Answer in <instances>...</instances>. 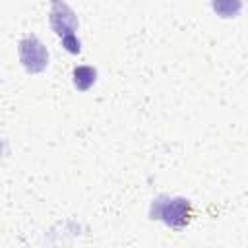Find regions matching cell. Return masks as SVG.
<instances>
[{
  "mask_svg": "<svg viewBox=\"0 0 248 248\" xmlns=\"http://www.w3.org/2000/svg\"><path fill=\"white\" fill-rule=\"evenodd\" d=\"M62 46L68 50V52H72V54H78L79 52V41H78V37L76 35H70V37H64L62 39Z\"/></svg>",
  "mask_w": 248,
  "mask_h": 248,
  "instance_id": "8992f818",
  "label": "cell"
},
{
  "mask_svg": "<svg viewBox=\"0 0 248 248\" xmlns=\"http://www.w3.org/2000/svg\"><path fill=\"white\" fill-rule=\"evenodd\" d=\"M213 10L223 17H231L240 10V2H213Z\"/></svg>",
  "mask_w": 248,
  "mask_h": 248,
  "instance_id": "5b68a950",
  "label": "cell"
},
{
  "mask_svg": "<svg viewBox=\"0 0 248 248\" xmlns=\"http://www.w3.org/2000/svg\"><path fill=\"white\" fill-rule=\"evenodd\" d=\"M74 85L78 91H87L97 81V70L93 66H78L74 68Z\"/></svg>",
  "mask_w": 248,
  "mask_h": 248,
  "instance_id": "277c9868",
  "label": "cell"
},
{
  "mask_svg": "<svg viewBox=\"0 0 248 248\" xmlns=\"http://www.w3.org/2000/svg\"><path fill=\"white\" fill-rule=\"evenodd\" d=\"M17 50H19V60L29 74H39L46 68L48 50L35 35H27L25 39H21Z\"/></svg>",
  "mask_w": 248,
  "mask_h": 248,
  "instance_id": "7a4b0ae2",
  "label": "cell"
},
{
  "mask_svg": "<svg viewBox=\"0 0 248 248\" xmlns=\"http://www.w3.org/2000/svg\"><path fill=\"white\" fill-rule=\"evenodd\" d=\"M192 203L186 198H165L161 196L151 209V219H161L172 229H182L192 219Z\"/></svg>",
  "mask_w": 248,
  "mask_h": 248,
  "instance_id": "6da1fadb",
  "label": "cell"
},
{
  "mask_svg": "<svg viewBox=\"0 0 248 248\" xmlns=\"http://www.w3.org/2000/svg\"><path fill=\"white\" fill-rule=\"evenodd\" d=\"M50 25L52 29L64 39L74 35V31L78 29V16L74 14V10L64 4V2H54L50 6Z\"/></svg>",
  "mask_w": 248,
  "mask_h": 248,
  "instance_id": "3957f363",
  "label": "cell"
}]
</instances>
